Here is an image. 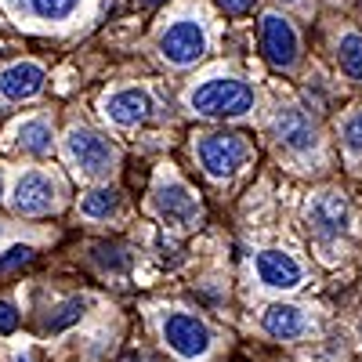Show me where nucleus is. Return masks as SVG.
<instances>
[{
    "label": "nucleus",
    "instance_id": "nucleus-1",
    "mask_svg": "<svg viewBox=\"0 0 362 362\" xmlns=\"http://www.w3.org/2000/svg\"><path fill=\"white\" fill-rule=\"evenodd\" d=\"M192 109L203 116H243L254 109V90L243 80H206L192 90Z\"/></svg>",
    "mask_w": 362,
    "mask_h": 362
},
{
    "label": "nucleus",
    "instance_id": "nucleus-2",
    "mask_svg": "<svg viewBox=\"0 0 362 362\" xmlns=\"http://www.w3.org/2000/svg\"><path fill=\"white\" fill-rule=\"evenodd\" d=\"M163 337H167V344H170L181 358H199V355H206V348H210V329H206V322L196 319V315H189V312L167 315Z\"/></svg>",
    "mask_w": 362,
    "mask_h": 362
},
{
    "label": "nucleus",
    "instance_id": "nucleus-3",
    "mask_svg": "<svg viewBox=\"0 0 362 362\" xmlns=\"http://www.w3.org/2000/svg\"><path fill=\"white\" fill-rule=\"evenodd\" d=\"M160 51H163L167 62H174V66H192V62H199L203 51H206L203 25H199V22H189V18L174 22L167 33L160 37Z\"/></svg>",
    "mask_w": 362,
    "mask_h": 362
},
{
    "label": "nucleus",
    "instance_id": "nucleus-4",
    "mask_svg": "<svg viewBox=\"0 0 362 362\" xmlns=\"http://www.w3.org/2000/svg\"><path fill=\"white\" fill-rule=\"evenodd\" d=\"M66 148H69V156H73L87 174H105V170H112V163H116V148H112L102 134L83 131V127H73V131H69Z\"/></svg>",
    "mask_w": 362,
    "mask_h": 362
},
{
    "label": "nucleus",
    "instance_id": "nucleus-5",
    "mask_svg": "<svg viewBox=\"0 0 362 362\" xmlns=\"http://www.w3.org/2000/svg\"><path fill=\"white\" fill-rule=\"evenodd\" d=\"M247 156V145L239 134H206L199 141V163L206 167L210 177H228Z\"/></svg>",
    "mask_w": 362,
    "mask_h": 362
},
{
    "label": "nucleus",
    "instance_id": "nucleus-6",
    "mask_svg": "<svg viewBox=\"0 0 362 362\" xmlns=\"http://www.w3.org/2000/svg\"><path fill=\"white\" fill-rule=\"evenodd\" d=\"M261 44H264V54L272 66H293L297 58V33L293 25L283 18V15H264L261 18Z\"/></svg>",
    "mask_w": 362,
    "mask_h": 362
},
{
    "label": "nucleus",
    "instance_id": "nucleus-7",
    "mask_svg": "<svg viewBox=\"0 0 362 362\" xmlns=\"http://www.w3.org/2000/svg\"><path fill=\"white\" fill-rule=\"evenodd\" d=\"M18 214H29V218H40L54 206V185L51 177L44 174H22L18 185H15V196H11Z\"/></svg>",
    "mask_w": 362,
    "mask_h": 362
},
{
    "label": "nucleus",
    "instance_id": "nucleus-8",
    "mask_svg": "<svg viewBox=\"0 0 362 362\" xmlns=\"http://www.w3.org/2000/svg\"><path fill=\"white\" fill-rule=\"evenodd\" d=\"M257 276L272 290H297L300 279H305V268L283 250H264L257 254Z\"/></svg>",
    "mask_w": 362,
    "mask_h": 362
},
{
    "label": "nucleus",
    "instance_id": "nucleus-9",
    "mask_svg": "<svg viewBox=\"0 0 362 362\" xmlns=\"http://www.w3.org/2000/svg\"><path fill=\"white\" fill-rule=\"evenodd\" d=\"M40 87H44V69L37 62H18V66L0 73V95L11 98V102L33 98Z\"/></svg>",
    "mask_w": 362,
    "mask_h": 362
},
{
    "label": "nucleus",
    "instance_id": "nucleus-10",
    "mask_svg": "<svg viewBox=\"0 0 362 362\" xmlns=\"http://www.w3.org/2000/svg\"><path fill=\"white\" fill-rule=\"evenodd\" d=\"M148 109H153V102H148V95H145V90H138V87L116 90V95L105 102L109 119H112V124H119V127H134V124H141V119L148 116Z\"/></svg>",
    "mask_w": 362,
    "mask_h": 362
},
{
    "label": "nucleus",
    "instance_id": "nucleus-11",
    "mask_svg": "<svg viewBox=\"0 0 362 362\" xmlns=\"http://www.w3.org/2000/svg\"><path fill=\"white\" fill-rule=\"evenodd\" d=\"M264 329L276 341H293V337H300L308 329V322H305V312L300 308H293V305H272V308H264Z\"/></svg>",
    "mask_w": 362,
    "mask_h": 362
},
{
    "label": "nucleus",
    "instance_id": "nucleus-12",
    "mask_svg": "<svg viewBox=\"0 0 362 362\" xmlns=\"http://www.w3.org/2000/svg\"><path fill=\"white\" fill-rule=\"evenodd\" d=\"M276 134L290 148H312L315 145V127L308 124V116L300 109H279L276 112Z\"/></svg>",
    "mask_w": 362,
    "mask_h": 362
},
{
    "label": "nucleus",
    "instance_id": "nucleus-13",
    "mask_svg": "<svg viewBox=\"0 0 362 362\" xmlns=\"http://www.w3.org/2000/svg\"><path fill=\"white\" fill-rule=\"evenodd\" d=\"M348 221V203L344 196L337 192H322L315 203H312V225L322 232V235H337Z\"/></svg>",
    "mask_w": 362,
    "mask_h": 362
},
{
    "label": "nucleus",
    "instance_id": "nucleus-14",
    "mask_svg": "<svg viewBox=\"0 0 362 362\" xmlns=\"http://www.w3.org/2000/svg\"><path fill=\"white\" fill-rule=\"evenodd\" d=\"M156 210H160L167 221L185 225V221H192V214H196V199H192V192H189L185 185H163V189L156 192Z\"/></svg>",
    "mask_w": 362,
    "mask_h": 362
},
{
    "label": "nucleus",
    "instance_id": "nucleus-15",
    "mask_svg": "<svg viewBox=\"0 0 362 362\" xmlns=\"http://www.w3.org/2000/svg\"><path fill=\"white\" fill-rule=\"evenodd\" d=\"M18 145L25 148V153H51V127L44 124V119H29V124L18 127Z\"/></svg>",
    "mask_w": 362,
    "mask_h": 362
},
{
    "label": "nucleus",
    "instance_id": "nucleus-16",
    "mask_svg": "<svg viewBox=\"0 0 362 362\" xmlns=\"http://www.w3.org/2000/svg\"><path fill=\"white\" fill-rule=\"evenodd\" d=\"M80 206H83L87 218H109L112 210L119 206V192H116V189H95L90 196H83Z\"/></svg>",
    "mask_w": 362,
    "mask_h": 362
},
{
    "label": "nucleus",
    "instance_id": "nucleus-17",
    "mask_svg": "<svg viewBox=\"0 0 362 362\" xmlns=\"http://www.w3.org/2000/svg\"><path fill=\"white\" fill-rule=\"evenodd\" d=\"M341 69L351 80H362V37L358 33H348L341 40Z\"/></svg>",
    "mask_w": 362,
    "mask_h": 362
},
{
    "label": "nucleus",
    "instance_id": "nucleus-18",
    "mask_svg": "<svg viewBox=\"0 0 362 362\" xmlns=\"http://www.w3.org/2000/svg\"><path fill=\"white\" fill-rule=\"evenodd\" d=\"M80 0H29V8H33L37 18H47V22H58V18H66L76 11Z\"/></svg>",
    "mask_w": 362,
    "mask_h": 362
},
{
    "label": "nucleus",
    "instance_id": "nucleus-19",
    "mask_svg": "<svg viewBox=\"0 0 362 362\" xmlns=\"http://www.w3.org/2000/svg\"><path fill=\"white\" fill-rule=\"evenodd\" d=\"M83 308H87V300L83 297H73V300H66V305H58V312L47 319V329H66V326H73V322H80V315H83Z\"/></svg>",
    "mask_w": 362,
    "mask_h": 362
},
{
    "label": "nucleus",
    "instance_id": "nucleus-20",
    "mask_svg": "<svg viewBox=\"0 0 362 362\" xmlns=\"http://www.w3.org/2000/svg\"><path fill=\"white\" fill-rule=\"evenodd\" d=\"M29 261H33V247H25V243H18V247L4 250V254H0V276H8V272L25 268Z\"/></svg>",
    "mask_w": 362,
    "mask_h": 362
},
{
    "label": "nucleus",
    "instance_id": "nucleus-21",
    "mask_svg": "<svg viewBox=\"0 0 362 362\" xmlns=\"http://www.w3.org/2000/svg\"><path fill=\"white\" fill-rule=\"evenodd\" d=\"M344 141H348L351 153H362V112H355L344 124Z\"/></svg>",
    "mask_w": 362,
    "mask_h": 362
},
{
    "label": "nucleus",
    "instance_id": "nucleus-22",
    "mask_svg": "<svg viewBox=\"0 0 362 362\" xmlns=\"http://www.w3.org/2000/svg\"><path fill=\"white\" fill-rule=\"evenodd\" d=\"M18 329V308L11 300H0V334H15Z\"/></svg>",
    "mask_w": 362,
    "mask_h": 362
},
{
    "label": "nucleus",
    "instance_id": "nucleus-23",
    "mask_svg": "<svg viewBox=\"0 0 362 362\" xmlns=\"http://www.w3.org/2000/svg\"><path fill=\"white\" fill-rule=\"evenodd\" d=\"M218 4L225 8V15H247L254 8V0H218Z\"/></svg>",
    "mask_w": 362,
    "mask_h": 362
},
{
    "label": "nucleus",
    "instance_id": "nucleus-24",
    "mask_svg": "<svg viewBox=\"0 0 362 362\" xmlns=\"http://www.w3.org/2000/svg\"><path fill=\"white\" fill-rule=\"evenodd\" d=\"M141 8H160V4H167V0H138Z\"/></svg>",
    "mask_w": 362,
    "mask_h": 362
},
{
    "label": "nucleus",
    "instance_id": "nucleus-25",
    "mask_svg": "<svg viewBox=\"0 0 362 362\" xmlns=\"http://www.w3.org/2000/svg\"><path fill=\"white\" fill-rule=\"evenodd\" d=\"M11 8H29V0H8Z\"/></svg>",
    "mask_w": 362,
    "mask_h": 362
},
{
    "label": "nucleus",
    "instance_id": "nucleus-26",
    "mask_svg": "<svg viewBox=\"0 0 362 362\" xmlns=\"http://www.w3.org/2000/svg\"><path fill=\"white\" fill-rule=\"evenodd\" d=\"M124 362H141V358L138 355H124Z\"/></svg>",
    "mask_w": 362,
    "mask_h": 362
},
{
    "label": "nucleus",
    "instance_id": "nucleus-27",
    "mask_svg": "<svg viewBox=\"0 0 362 362\" xmlns=\"http://www.w3.org/2000/svg\"><path fill=\"white\" fill-rule=\"evenodd\" d=\"M0 196H4V181H0Z\"/></svg>",
    "mask_w": 362,
    "mask_h": 362
}]
</instances>
